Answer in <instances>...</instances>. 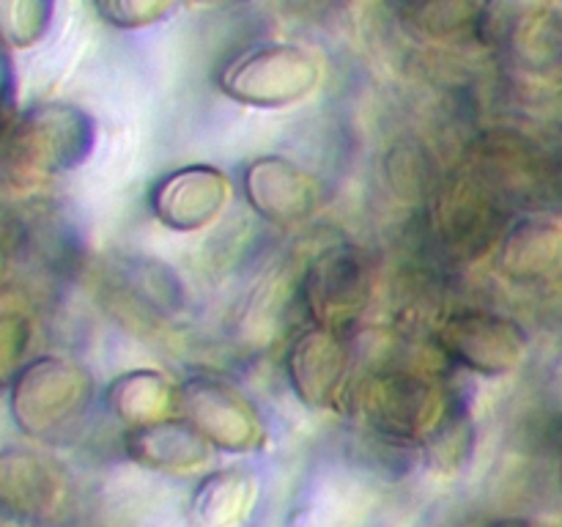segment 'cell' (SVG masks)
<instances>
[{"label":"cell","mask_w":562,"mask_h":527,"mask_svg":"<svg viewBox=\"0 0 562 527\" xmlns=\"http://www.w3.org/2000/svg\"><path fill=\"white\" fill-rule=\"evenodd\" d=\"M31 340V318L16 294L0 289V384L14 382Z\"/></svg>","instance_id":"obj_7"},{"label":"cell","mask_w":562,"mask_h":527,"mask_svg":"<svg viewBox=\"0 0 562 527\" xmlns=\"http://www.w3.org/2000/svg\"><path fill=\"white\" fill-rule=\"evenodd\" d=\"M49 0H0V42L27 47L44 33Z\"/></svg>","instance_id":"obj_8"},{"label":"cell","mask_w":562,"mask_h":527,"mask_svg":"<svg viewBox=\"0 0 562 527\" xmlns=\"http://www.w3.org/2000/svg\"><path fill=\"white\" fill-rule=\"evenodd\" d=\"M91 146V121L71 108H33L0 124V159L25 170L71 168Z\"/></svg>","instance_id":"obj_1"},{"label":"cell","mask_w":562,"mask_h":527,"mask_svg":"<svg viewBox=\"0 0 562 527\" xmlns=\"http://www.w3.org/2000/svg\"><path fill=\"white\" fill-rule=\"evenodd\" d=\"M252 503V481L239 470L214 472L198 489L192 505L198 508L203 525L228 527L231 522L241 519V511Z\"/></svg>","instance_id":"obj_6"},{"label":"cell","mask_w":562,"mask_h":527,"mask_svg":"<svg viewBox=\"0 0 562 527\" xmlns=\"http://www.w3.org/2000/svg\"><path fill=\"white\" fill-rule=\"evenodd\" d=\"M366 300L362 261L351 247H335L307 274V302L324 322L360 311Z\"/></svg>","instance_id":"obj_4"},{"label":"cell","mask_w":562,"mask_h":527,"mask_svg":"<svg viewBox=\"0 0 562 527\" xmlns=\"http://www.w3.org/2000/svg\"><path fill=\"white\" fill-rule=\"evenodd\" d=\"M11 75H9V60H5L3 49H0V124L11 119Z\"/></svg>","instance_id":"obj_9"},{"label":"cell","mask_w":562,"mask_h":527,"mask_svg":"<svg viewBox=\"0 0 562 527\" xmlns=\"http://www.w3.org/2000/svg\"><path fill=\"white\" fill-rule=\"evenodd\" d=\"M486 527H532L530 522H525V519H497V522H492V525H486Z\"/></svg>","instance_id":"obj_10"},{"label":"cell","mask_w":562,"mask_h":527,"mask_svg":"<svg viewBox=\"0 0 562 527\" xmlns=\"http://www.w3.org/2000/svg\"><path fill=\"white\" fill-rule=\"evenodd\" d=\"M58 478L44 459L27 450L0 453V511L16 519H38L60 497Z\"/></svg>","instance_id":"obj_3"},{"label":"cell","mask_w":562,"mask_h":527,"mask_svg":"<svg viewBox=\"0 0 562 527\" xmlns=\"http://www.w3.org/2000/svg\"><path fill=\"white\" fill-rule=\"evenodd\" d=\"M554 157H558V170H560V179H562V148L558 154H554Z\"/></svg>","instance_id":"obj_11"},{"label":"cell","mask_w":562,"mask_h":527,"mask_svg":"<svg viewBox=\"0 0 562 527\" xmlns=\"http://www.w3.org/2000/svg\"><path fill=\"white\" fill-rule=\"evenodd\" d=\"M560 486H562V445H560Z\"/></svg>","instance_id":"obj_12"},{"label":"cell","mask_w":562,"mask_h":527,"mask_svg":"<svg viewBox=\"0 0 562 527\" xmlns=\"http://www.w3.org/2000/svg\"><path fill=\"white\" fill-rule=\"evenodd\" d=\"M88 395H82L80 373L60 360H36L11 382V412L16 426L38 439H60L69 434Z\"/></svg>","instance_id":"obj_2"},{"label":"cell","mask_w":562,"mask_h":527,"mask_svg":"<svg viewBox=\"0 0 562 527\" xmlns=\"http://www.w3.org/2000/svg\"><path fill=\"white\" fill-rule=\"evenodd\" d=\"M126 453L151 467H192L209 461V439L187 423H157L126 434Z\"/></svg>","instance_id":"obj_5"}]
</instances>
